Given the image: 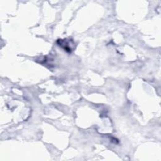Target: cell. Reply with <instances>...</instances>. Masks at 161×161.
Wrapping results in <instances>:
<instances>
[{
	"instance_id": "1",
	"label": "cell",
	"mask_w": 161,
	"mask_h": 161,
	"mask_svg": "<svg viewBox=\"0 0 161 161\" xmlns=\"http://www.w3.org/2000/svg\"><path fill=\"white\" fill-rule=\"evenodd\" d=\"M58 42H60L59 45L62 47L67 52H71V50H73V44L71 43L70 40H59Z\"/></svg>"
}]
</instances>
